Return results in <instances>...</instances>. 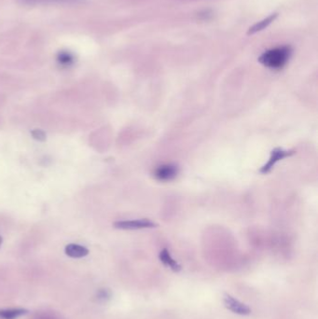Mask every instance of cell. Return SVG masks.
<instances>
[{"label": "cell", "mask_w": 318, "mask_h": 319, "mask_svg": "<svg viewBox=\"0 0 318 319\" xmlns=\"http://www.w3.org/2000/svg\"><path fill=\"white\" fill-rule=\"evenodd\" d=\"M178 173V169L176 165H165L159 166L155 172L154 176L160 181H168L174 179Z\"/></svg>", "instance_id": "5"}, {"label": "cell", "mask_w": 318, "mask_h": 319, "mask_svg": "<svg viewBox=\"0 0 318 319\" xmlns=\"http://www.w3.org/2000/svg\"><path fill=\"white\" fill-rule=\"evenodd\" d=\"M65 252L70 258L79 259V258H83V257L87 256L89 254V250L88 248H86L85 246L76 244H70L66 245Z\"/></svg>", "instance_id": "7"}, {"label": "cell", "mask_w": 318, "mask_h": 319, "mask_svg": "<svg viewBox=\"0 0 318 319\" xmlns=\"http://www.w3.org/2000/svg\"><path fill=\"white\" fill-rule=\"evenodd\" d=\"M294 154H295L294 150H285L280 148L274 149V150L271 152V157H270L268 163L261 168L260 172L262 174H267V173L271 172V170L274 168L276 163H278L279 161L285 159L286 157H290Z\"/></svg>", "instance_id": "3"}, {"label": "cell", "mask_w": 318, "mask_h": 319, "mask_svg": "<svg viewBox=\"0 0 318 319\" xmlns=\"http://www.w3.org/2000/svg\"><path fill=\"white\" fill-rule=\"evenodd\" d=\"M22 4H41V3H80L83 0H19Z\"/></svg>", "instance_id": "11"}, {"label": "cell", "mask_w": 318, "mask_h": 319, "mask_svg": "<svg viewBox=\"0 0 318 319\" xmlns=\"http://www.w3.org/2000/svg\"><path fill=\"white\" fill-rule=\"evenodd\" d=\"M278 16H279V13L274 12V13H272L271 15H269L267 18L263 19L262 21L255 23L254 25H252V26L248 29L247 35H248V36H252L254 34L262 31V30H264L265 28H267V27H268L272 22H274Z\"/></svg>", "instance_id": "6"}, {"label": "cell", "mask_w": 318, "mask_h": 319, "mask_svg": "<svg viewBox=\"0 0 318 319\" xmlns=\"http://www.w3.org/2000/svg\"><path fill=\"white\" fill-rule=\"evenodd\" d=\"M224 304L226 308L229 309L232 313L240 315V316H248L251 313L250 308L241 302L240 300H236L235 298L231 297L230 295L226 294L223 299Z\"/></svg>", "instance_id": "4"}, {"label": "cell", "mask_w": 318, "mask_h": 319, "mask_svg": "<svg viewBox=\"0 0 318 319\" xmlns=\"http://www.w3.org/2000/svg\"><path fill=\"white\" fill-rule=\"evenodd\" d=\"M27 313V309H0V319H17Z\"/></svg>", "instance_id": "9"}, {"label": "cell", "mask_w": 318, "mask_h": 319, "mask_svg": "<svg viewBox=\"0 0 318 319\" xmlns=\"http://www.w3.org/2000/svg\"><path fill=\"white\" fill-rule=\"evenodd\" d=\"M48 319V318H46V319H45L44 318V319Z\"/></svg>", "instance_id": "15"}, {"label": "cell", "mask_w": 318, "mask_h": 319, "mask_svg": "<svg viewBox=\"0 0 318 319\" xmlns=\"http://www.w3.org/2000/svg\"><path fill=\"white\" fill-rule=\"evenodd\" d=\"M31 134H32L34 139H36L37 141H45L46 140V133H45L44 131H42L40 129H35L31 132Z\"/></svg>", "instance_id": "12"}, {"label": "cell", "mask_w": 318, "mask_h": 319, "mask_svg": "<svg viewBox=\"0 0 318 319\" xmlns=\"http://www.w3.org/2000/svg\"><path fill=\"white\" fill-rule=\"evenodd\" d=\"M292 52L290 46L277 47L263 53L259 57V62L271 69H281L289 61Z\"/></svg>", "instance_id": "1"}, {"label": "cell", "mask_w": 318, "mask_h": 319, "mask_svg": "<svg viewBox=\"0 0 318 319\" xmlns=\"http://www.w3.org/2000/svg\"><path fill=\"white\" fill-rule=\"evenodd\" d=\"M159 258H160V261H161L164 264L168 266V267H170L173 271L178 272V271L181 270V266L178 264L176 261L172 258V256L170 255V252H169L166 248L163 249V250L161 251Z\"/></svg>", "instance_id": "10"}, {"label": "cell", "mask_w": 318, "mask_h": 319, "mask_svg": "<svg viewBox=\"0 0 318 319\" xmlns=\"http://www.w3.org/2000/svg\"><path fill=\"white\" fill-rule=\"evenodd\" d=\"M110 297V292L107 289H101L97 293V298L100 300H107Z\"/></svg>", "instance_id": "13"}, {"label": "cell", "mask_w": 318, "mask_h": 319, "mask_svg": "<svg viewBox=\"0 0 318 319\" xmlns=\"http://www.w3.org/2000/svg\"><path fill=\"white\" fill-rule=\"evenodd\" d=\"M2 242H3V239H2V237L0 236V246H1V244H2Z\"/></svg>", "instance_id": "14"}, {"label": "cell", "mask_w": 318, "mask_h": 319, "mask_svg": "<svg viewBox=\"0 0 318 319\" xmlns=\"http://www.w3.org/2000/svg\"><path fill=\"white\" fill-rule=\"evenodd\" d=\"M57 63L63 67H69L73 66L76 62V57L72 53L68 51H61L56 56Z\"/></svg>", "instance_id": "8"}, {"label": "cell", "mask_w": 318, "mask_h": 319, "mask_svg": "<svg viewBox=\"0 0 318 319\" xmlns=\"http://www.w3.org/2000/svg\"><path fill=\"white\" fill-rule=\"evenodd\" d=\"M158 224L149 220H124L114 223V227L120 230H140L146 228H155Z\"/></svg>", "instance_id": "2"}]
</instances>
